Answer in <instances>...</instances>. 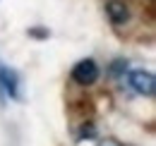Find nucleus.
Segmentation results:
<instances>
[{"label": "nucleus", "instance_id": "nucleus-1", "mask_svg": "<svg viewBox=\"0 0 156 146\" xmlns=\"http://www.w3.org/2000/svg\"><path fill=\"white\" fill-rule=\"evenodd\" d=\"M98 74H101V72H98L96 60L84 57V60H79L77 65L72 67L70 77H72V82H75V84H79V86H91V84H96Z\"/></svg>", "mask_w": 156, "mask_h": 146}, {"label": "nucleus", "instance_id": "nucleus-2", "mask_svg": "<svg viewBox=\"0 0 156 146\" xmlns=\"http://www.w3.org/2000/svg\"><path fill=\"white\" fill-rule=\"evenodd\" d=\"M2 93H7L10 98L22 101V86H20V74L10 67H5L0 62V101H2Z\"/></svg>", "mask_w": 156, "mask_h": 146}, {"label": "nucleus", "instance_id": "nucleus-3", "mask_svg": "<svg viewBox=\"0 0 156 146\" xmlns=\"http://www.w3.org/2000/svg\"><path fill=\"white\" fill-rule=\"evenodd\" d=\"M103 10H106V17H108V22L113 26H125L132 19V12H130L125 0H106Z\"/></svg>", "mask_w": 156, "mask_h": 146}, {"label": "nucleus", "instance_id": "nucleus-4", "mask_svg": "<svg viewBox=\"0 0 156 146\" xmlns=\"http://www.w3.org/2000/svg\"><path fill=\"white\" fill-rule=\"evenodd\" d=\"M127 82H130V86H132L137 93H142V96H154V91H156V79L149 70H135V72H130Z\"/></svg>", "mask_w": 156, "mask_h": 146}, {"label": "nucleus", "instance_id": "nucleus-5", "mask_svg": "<svg viewBox=\"0 0 156 146\" xmlns=\"http://www.w3.org/2000/svg\"><path fill=\"white\" fill-rule=\"evenodd\" d=\"M94 137H96V127H94L91 122L82 125V129H79V139H94Z\"/></svg>", "mask_w": 156, "mask_h": 146}, {"label": "nucleus", "instance_id": "nucleus-6", "mask_svg": "<svg viewBox=\"0 0 156 146\" xmlns=\"http://www.w3.org/2000/svg\"><path fill=\"white\" fill-rule=\"evenodd\" d=\"M122 70H127V62H125V60H115V62L111 65V77H120Z\"/></svg>", "mask_w": 156, "mask_h": 146}, {"label": "nucleus", "instance_id": "nucleus-7", "mask_svg": "<svg viewBox=\"0 0 156 146\" xmlns=\"http://www.w3.org/2000/svg\"><path fill=\"white\" fill-rule=\"evenodd\" d=\"M29 36H34V38H48V29L34 26V29H29Z\"/></svg>", "mask_w": 156, "mask_h": 146}, {"label": "nucleus", "instance_id": "nucleus-8", "mask_svg": "<svg viewBox=\"0 0 156 146\" xmlns=\"http://www.w3.org/2000/svg\"><path fill=\"white\" fill-rule=\"evenodd\" d=\"M98 146H122V144H120L118 139H113V137H106V139H103Z\"/></svg>", "mask_w": 156, "mask_h": 146}]
</instances>
